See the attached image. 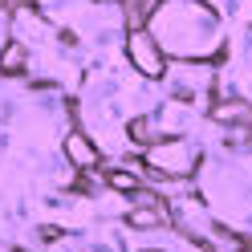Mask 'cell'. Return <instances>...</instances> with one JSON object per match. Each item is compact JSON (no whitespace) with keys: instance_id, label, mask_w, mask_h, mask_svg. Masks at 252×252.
Here are the masks:
<instances>
[{"instance_id":"obj_3","label":"cell","mask_w":252,"mask_h":252,"mask_svg":"<svg viewBox=\"0 0 252 252\" xmlns=\"http://www.w3.org/2000/svg\"><path fill=\"white\" fill-rule=\"evenodd\" d=\"M212 118L224 122V126H244V122H252V106L244 98H228V102H216L212 106Z\"/></svg>"},{"instance_id":"obj_2","label":"cell","mask_w":252,"mask_h":252,"mask_svg":"<svg viewBox=\"0 0 252 252\" xmlns=\"http://www.w3.org/2000/svg\"><path fill=\"white\" fill-rule=\"evenodd\" d=\"M126 57H130L143 73H151V77L163 73V57H159V49H155V37H147V33H130V41H126Z\"/></svg>"},{"instance_id":"obj_1","label":"cell","mask_w":252,"mask_h":252,"mask_svg":"<svg viewBox=\"0 0 252 252\" xmlns=\"http://www.w3.org/2000/svg\"><path fill=\"white\" fill-rule=\"evenodd\" d=\"M151 163H155V171H163V175H187V171H191V151H187V143H179V138H167V143L151 147Z\"/></svg>"},{"instance_id":"obj_6","label":"cell","mask_w":252,"mask_h":252,"mask_svg":"<svg viewBox=\"0 0 252 252\" xmlns=\"http://www.w3.org/2000/svg\"><path fill=\"white\" fill-rule=\"evenodd\" d=\"M130 138H138V143H155V138H159V122H155V118H134L130 122Z\"/></svg>"},{"instance_id":"obj_8","label":"cell","mask_w":252,"mask_h":252,"mask_svg":"<svg viewBox=\"0 0 252 252\" xmlns=\"http://www.w3.org/2000/svg\"><path fill=\"white\" fill-rule=\"evenodd\" d=\"M110 187H118V191H134L138 179L130 175V171H110Z\"/></svg>"},{"instance_id":"obj_4","label":"cell","mask_w":252,"mask_h":252,"mask_svg":"<svg viewBox=\"0 0 252 252\" xmlns=\"http://www.w3.org/2000/svg\"><path fill=\"white\" fill-rule=\"evenodd\" d=\"M65 155H69L73 167H94V163H98V151H94V143H90L86 134H77V130L65 138Z\"/></svg>"},{"instance_id":"obj_7","label":"cell","mask_w":252,"mask_h":252,"mask_svg":"<svg viewBox=\"0 0 252 252\" xmlns=\"http://www.w3.org/2000/svg\"><path fill=\"white\" fill-rule=\"evenodd\" d=\"M0 69H4V73H21L25 69V49H21V45H8V49L0 53Z\"/></svg>"},{"instance_id":"obj_5","label":"cell","mask_w":252,"mask_h":252,"mask_svg":"<svg viewBox=\"0 0 252 252\" xmlns=\"http://www.w3.org/2000/svg\"><path fill=\"white\" fill-rule=\"evenodd\" d=\"M130 224H134V228H163L167 216H163L159 208H138V212H130Z\"/></svg>"}]
</instances>
